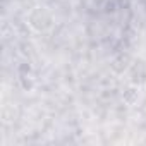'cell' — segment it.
<instances>
[{"instance_id": "obj_4", "label": "cell", "mask_w": 146, "mask_h": 146, "mask_svg": "<svg viewBox=\"0 0 146 146\" xmlns=\"http://www.w3.org/2000/svg\"><path fill=\"white\" fill-rule=\"evenodd\" d=\"M19 83H21V86H23L24 91H33V88H35V79H33L31 76H24V74H21Z\"/></svg>"}, {"instance_id": "obj_2", "label": "cell", "mask_w": 146, "mask_h": 146, "mask_svg": "<svg viewBox=\"0 0 146 146\" xmlns=\"http://www.w3.org/2000/svg\"><path fill=\"white\" fill-rule=\"evenodd\" d=\"M132 64H134L132 62V55L129 52H119L110 60V70L113 72V74H117V76H122L132 67Z\"/></svg>"}, {"instance_id": "obj_3", "label": "cell", "mask_w": 146, "mask_h": 146, "mask_svg": "<svg viewBox=\"0 0 146 146\" xmlns=\"http://www.w3.org/2000/svg\"><path fill=\"white\" fill-rule=\"evenodd\" d=\"M141 98V84L136 83H129L124 90H122V102L127 107H134Z\"/></svg>"}, {"instance_id": "obj_1", "label": "cell", "mask_w": 146, "mask_h": 146, "mask_svg": "<svg viewBox=\"0 0 146 146\" xmlns=\"http://www.w3.org/2000/svg\"><path fill=\"white\" fill-rule=\"evenodd\" d=\"M26 24L33 33L45 35V33L52 31V28L55 26V16L45 5H35L26 14Z\"/></svg>"}]
</instances>
